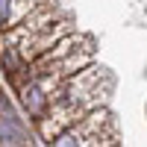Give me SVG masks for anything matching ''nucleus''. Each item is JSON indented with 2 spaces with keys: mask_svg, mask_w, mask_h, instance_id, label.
I'll return each instance as SVG.
<instances>
[{
  "mask_svg": "<svg viewBox=\"0 0 147 147\" xmlns=\"http://www.w3.org/2000/svg\"><path fill=\"white\" fill-rule=\"evenodd\" d=\"M24 100H27V106H32V112H41V97H38V91H27V97H24Z\"/></svg>",
  "mask_w": 147,
  "mask_h": 147,
  "instance_id": "nucleus-1",
  "label": "nucleus"
},
{
  "mask_svg": "<svg viewBox=\"0 0 147 147\" xmlns=\"http://www.w3.org/2000/svg\"><path fill=\"white\" fill-rule=\"evenodd\" d=\"M6 18H9V0H3V24H6Z\"/></svg>",
  "mask_w": 147,
  "mask_h": 147,
  "instance_id": "nucleus-2",
  "label": "nucleus"
}]
</instances>
